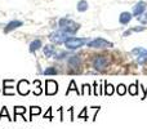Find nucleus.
<instances>
[{"label": "nucleus", "mask_w": 147, "mask_h": 129, "mask_svg": "<svg viewBox=\"0 0 147 129\" xmlns=\"http://www.w3.org/2000/svg\"><path fill=\"white\" fill-rule=\"evenodd\" d=\"M59 28H61L63 32L69 34V35H72L76 31L80 28V25L76 22H74L72 20H69V18H61L59 20Z\"/></svg>", "instance_id": "obj_1"}, {"label": "nucleus", "mask_w": 147, "mask_h": 129, "mask_svg": "<svg viewBox=\"0 0 147 129\" xmlns=\"http://www.w3.org/2000/svg\"><path fill=\"white\" fill-rule=\"evenodd\" d=\"M86 39H83V38H75V36H71V38H69L66 41H65V45H66L67 49H71V51H74V49H78L80 48V47H83L84 44H85Z\"/></svg>", "instance_id": "obj_2"}, {"label": "nucleus", "mask_w": 147, "mask_h": 129, "mask_svg": "<svg viewBox=\"0 0 147 129\" xmlns=\"http://www.w3.org/2000/svg\"><path fill=\"white\" fill-rule=\"evenodd\" d=\"M107 65H109V58L107 56H96L93 59V67L97 71H103L106 70Z\"/></svg>", "instance_id": "obj_3"}, {"label": "nucleus", "mask_w": 147, "mask_h": 129, "mask_svg": "<svg viewBox=\"0 0 147 129\" xmlns=\"http://www.w3.org/2000/svg\"><path fill=\"white\" fill-rule=\"evenodd\" d=\"M88 47L90 48H111L114 47V44L110 43V41H106L105 39H94L92 41H88Z\"/></svg>", "instance_id": "obj_4"}, {"label": "nucleus", "mask_w": 147, "mask_h": 129, "mask_svg": "<svg viewBox=\"0 0 147 129\" xmlns=\"http://www.w3.org/2000/svg\"><path fill=\"white\" fill-rule=\"evenodd\" d=\"M67 39H69V34L63 32L62 30L56 31V32H53L51 35V40L53 41V43H56V44H63Z\"/></svg>", "instance_id": "obj_5"}, {"label": "nucleus", "mask_w": 147, "mask_h": 129, "mask_svg": "<svg viewBox=\"0 0 147 129\" xmlns=\"http://www.w3.org/2000/svg\"><path fill=\"white\" fill-rule=\"evenodd\" d=\"M57 92H58V84H57V81L52 80V79L47 80L45 81V94L47 96H54Z\"/></svg>", "instance_id": "obj_6"}, {"label": "nucleus", "mask_w": 147, "mask_h": 129, "mask_svg": "<svg viewBox=\"0 0 147 129\" xmlns=\"http://www.w3.org/2000/svg\"><path fill=\"white\" fill-rule=\"evenodd\" d=\"M67 65H69L71 72H79V71H80L81 61H80V58H79V56H72V57H70Z\"/></svg>", "instance_id": "obj_7"}, {"label": "nucleus", "mask_w": 147, "mask_h": 129, "mask_svg": "<svg viewBox=\"0 0 147 129\" xmlns=\"http://www.w3.org/2000/svg\"><path fill=\"white\" fill-rule=\"evenodd\" d=\"M28 81L25 80V79H22V80L18 81L17 84V92L21 94V96H27L28 93H30V89H28Z\"/></svg>", "instance_id": "obj_8"}, {"label": "nucleus", "mask_w": 147, "mask_h": 129, "mask_svg": "<svg viewBox=\"0 0 147 129\" xmlns=\"http://www.w3.org/2000/svg\"><path fill=\"white\" fill-rule=\"evenodd\" d=\"M3 84H4V91H3L4 96H13V94H14V91H12V89H13L14 80H13V79H8V80L3 81Z\"/></svg>", "instance_id": "obj_9"}, {"label": "nucleus", "mask_w": 147, "mask_h": 129, "mask_svg": "<svg viewBox=\"0 0 147 129\" xmlns=\"http://www.w3.org/2000/svg\"><path fill=\"white\" fill-rule=\"evenodd\" d=\"M146 8H147V3L146 1L137 3V5H134V9H133V16H136V17H140L141 14H143V13H145Z\"/></svg>", "instance_id": "obj_10"}, {"label": "nucleus", "mask_w": 147, "mask_h": 129, "mask_svg": "<svg viewBox=\"0 0 147 129\" xmlns=\"http://www.w3.org/2000/svg\"><path fill=\"white\" fill-rule=\"evenodd\" d=\"M22 25H23L22 21H10V22L8 23L7 26H5L4 32H5V34H7V32H10V31L16 30L17 27H20V26H22Z\"/></svg>", "instance_id": "obj_11"}, {"label": "nucleus", "mask_w": 147, "mask_h": 129, "mask_svg": "<svg viewBox=\"0 0 147 129\" xmlns=\"http://www.w3.org/2000/svg\"><path fill=\"white\" fill-rule=\"evenodd\" d=\"M130 20H132V14L129 12H123L119 17V21L121 25H128L130 22Z\"/></svg>", "instance_id": "obj_12"}, {"label": "nucleus", "mask_w": 147, "mask_h": 129, "mask_svg": "<svg viewBox=\"0 0 147 129\" xmlns=\"http://www.w3.org/2000/svg\"><path fill=\"white\" fill-rule=\"evenodd\" d=\"M26 111H27V109H26V107H23V106H16V107H14V119H13V120H17V116H18V115H22V116H23V120L26 122V120H27V119L25 118V112H26Z\"/></svg>", "instance_id": "obj_13"}, {"label": "nucleus", "mask_w": 147, "mask_h": 129, "mask_svg": "<svg viewBox=\"0 0 147 129\" xmlns=\"http://www.w3.org/2000/svg\"><path fill=\"white\" fill-rule=\"evenodd\" d=\"M41 114V109L39 106H31L30 107V119L28 120H32V118L35 115H40Z\"/></svg>", "instance_id": "obj_14"}, {"label": "nucleus", "mask_w": 147, "mask_h": 129, "mask_svg": "<svg viewBox=\"0 0 147 129\" xmlns=\"http://www.w3.org/2000/svg\"><path fill=\"white\" fill-rule=\"evenodd\" d=\"M41 48V40H34L32 43L30 44V52L31 53H34L35 51H38V49Z\"/></svg>", "instance_id": "obj_15"}, {"label": "nucleus", "mask_w": 147, "mask_h": 129, "mask_svg": "<svg viewBox=\"0 0 147 129\" xmlns=\"http://www.w3.org/2000/svg\"><path fill=\"white\" fill-rule=\"evenodd\" d=\"M44 54H45L47 57H52L56 54V52H54V47L53 45H45L44 47Z\"/></svg>", "instance_id": "obj_16"}, {"label": "nucleus", "mask_w": 147, "mask_h": 129, "mask_svg": "<svg viewBox=\"0 0 147 129\" xmlns=\"http://www.w3.org/2000/svg\"><path fill=\"white\" fill-rule=\"evenodd\" d=\"M147 61V51H143L141 54L137 56V62L138 63H145Z\"/></svg>", "instance_id": "obj_17"}, {"label": "nucleus", "mask_w": 147, "mask_h": 129, "mask_svg": "<svg viewBox=\"0 0 147 129\" xmlns=\"http://www.w3.org/2000/svg\"><path fill=\"white\" fill-rule=\"evenodd\" d=\"M88 9V3L85 0H81V1L78 3V10L79 12H85Z\"/></svg>", "instance_id": "obj_18"}, {"label": "nucleus", "mask_w": 147, "mask_h": 129, "mask_svg": "<svg viewBox=\"0 0 147 129\" xmlns=\"http://www.w3.org/2000/svg\"><path fill=\"white\" fill-rule=\"evenodd\" d=\"M137 86H138V81L136 84H132V85H129V88H128V92H129L132 96H137V94H138Z\"/></svg>", "instance_id": "obj_19"}, {"label": "nucleus", "mask_w": 147, "mask_h": 129, "mask_svg": "<svg viewBox=\"0 0 147 129\" xmlns=\"http://www.w3.org/2000/svg\"><path fill=\"white\" fill-rule=\"evenodd\" d=\"M71 91H75L78 94H81V92H79V89L76 88V84H75V81H74V80H71V83H70V86L67 88V91H66V96H67V94H69Z\"/></svg>", "instance_id": "obj_20"}, {"label": "nucleus", "mask_w": 147, "mask_h": 129, "mask_svg": "<svg viewBox=\"0 0 147 129\" xmlns=\"http://www.w3.org/2000/svg\"><path fill=\"white\" fill-rule=\"evenodd\" d=\"M34 84H35V86H36V91L34 92V94H35V96H40L41 94V81L40 80H35L34 81Z\"/></svg>", "instance_id": "obj_21"}, {"label": "nucleus", "mask_w": 147, "mask_h": 129, "mask_svg": "<svg viewBox=\"0 0 147 129\" xmlns=\"http://www.w3.org/2000/svg\"><path fill=\"white\" fill-rule=\"evenodd\" d=\"M116 92H117V94H119V96H124V94L127 93V88H125L124 84H119V85H117V88H116Z\"/></svg>", "instance_id": "obj_22"}, {"label": "nucleus", "mask_w": 147, "mask_h": 129, "mask_svg": "<svg viewBox=\"0 0 147 129\" xmlns=\"http://www.w3.org/2000/svg\"><path fill=\"white\" fill-rule=\"evenodd\" d=\"M105 89H106V92H105V94L106 96H111V94H114V86L111 85V84H105Z\"/></svg>", "instance_id": "obj_23"}, {"label": "nucleus", "mask_w": 147, "mask_h": 129, "mask_svg": "<svg viewBox=\"0 0 147 129\" xmlns=\"http://www.w3.org/2000/svg\"><path fill=\"white\" fill-rule=\"evenodd\" d=\"M43 74H44V75H57V74H58V71H57L56 67H48Z\"/></svg>", "instance_id": "obj_24"}, {"label": "nucleus", "mask_w": 147, "mask_h": 129, "mask_svg": "<svg viewBox=\"0 0 147 129\" xmlns=\"http://www.w3.org/2000/svg\"><path fill=\"white\" fill-rule=\"evenodd\" d=\"M3 116H7V119H9V120H13V119H10V116H9V112H8V110H7V107H3L1 109V112H0V120L3 119Z\"/></svg>", "instance_id": "obj_25"}, {"label": "nucleus", "mask_w": 147, "mask_h": 129, "mask_svg": "<svg viewBox=\"0 0 147 129\" xmlns=\"http://www.w3.org/2000/svg\"><path fill=\"white\" fill-rule=\"evenodd\" d=\"M88 94H90V86L88 84H84L83 91H81V96H88Z\"/></svg>", "instance_id": "obj_26"}, {"label": "nucleus", "mask_w": 147, "mask_h": 129, "mask_svg": "<svg viewBox=\"0 0 147 129\" xmlns=\"http://www.w3.org/2000/svg\"><path fill=\"white\" fill-rule=\"evenodd\" d=\"M79 119H84V120H88V119H89L88 115H86V107H84L83 111L79 114Z\"/></svg>", "instance_id": "obj_27"}, {"label": "nucleus", "mask_w": 147, "mask_h": 129, "mask_svg": "<svg viewBox=\"0 0 147 129\" xmlns=\"http://www.w3.org/2000/svg\"><path fill=\"white\" fill-rule=\"evenodd\" d=\"M69 54H70L69 52H61V53H57V54H54V56H56L57 59H62V58H65V57H67Z\"/></svg>", "instance_id": "obj_28"}, {"label": "nucleus", "mask_w": 147, "mask_h": 129, "mask_svg": "<svg viewBox=\"0 0 147 129\" xmlns=\"http://www.w3.org/2000/svg\"><path fill=\"white\" fill-rule=\"evenodd\" d=\"M44 119H48V120H52V119H53V116H52V107H49L48 111L44 114Z\"/></svg>", "instance_id": "obj_29"}, {"label": "nucleus", "mask_w": 147, "mask_h": 129, "mask_svg": "<svg viewBox=\"0 0 147 129\" xmlns=\"http://www.w3.org/2000/svg\"><path fill=\"white\" fill-rule=\"evenodd\" d=\"M138 18V21H141L142 23H147V13L146 14H141L140 17H137Z\"/></svg>", "instance_id": "obj_30"}, {"label": "nucleus", "mask_w": 147, "mask_h": 129, "mask_svg": "<svg viewBox=\"0 0 147 129\" xmlns=\"http://www.w3.org/2000/svg\"><path fill=\"white\" fill-rule=\"evenodd\" d=\"M145 30H146L145 26H141V27H134V28H132V31H145Z\"/></svg>", "instance_id": "obj_31"}, {"label": "nucleus", "mask_w": 147, "mask_h": 129, "mask_svg": "<svg viewBox=\"0 0 147 129\" xmlns=\"http://www.w3.org/2000/svg\"><path fill=\"white\" fill-rule=\"evenodd\" d=\"M132 32H133L132 30H128V31H125V32H124V36H128V35H130V34H132Z\"/></svg>", "instance_id": "obj_32"}]
</instances>
